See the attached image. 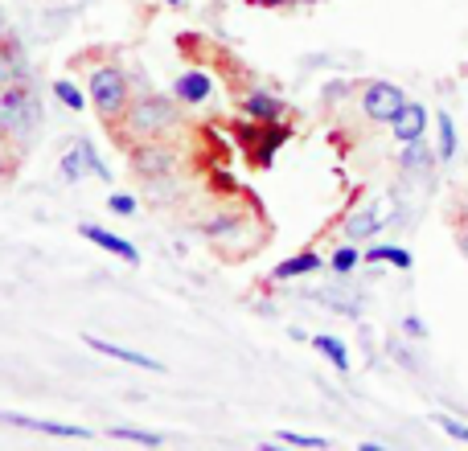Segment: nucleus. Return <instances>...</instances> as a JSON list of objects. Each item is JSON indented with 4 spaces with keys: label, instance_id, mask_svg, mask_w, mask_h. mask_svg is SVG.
Returning <instances> with one entry per match:
<instances>
[{
    "label": "nucleus",
    "instance_id": "nucleus-20",
    "mask_svg": "<svg viewBox=\"0 0 468 451\" xmlns=\"http://www.w3.org/2000/svg\"><path fill=\"white\" fill-rule=\"evenodd\" d=\"M436 128H440V161H452L456 156V123H452V115H444L440 111L436 115Z\"/></svg>",
    "mask_w": 468,
    "mask_h": 451
},
{
    "label": "nucleus",
    "instance_id": "nucleus-22",
    "mask_svg": "<svg viewBox=\"0 0 468 451\" xmlns=\"http://www.w3.org/2000/svg\"><path fill=\"white\" fill-rule=\"evenodd\" d=\"M54 95H58V103H66L70 111H82V107H87V95H82L70 79H58L54 82Z\"/></svg>",
    "mask_w": 468,
    "mask_h": 451
},
{
    "label": "nucleus",
    "instance_id": "nucleus-27",
    "mask_svg": "<svg viewBox=\"0 0 468 451\" xmlns=\"http://www.w3.org/2000/svg\"><path fill=\"white\" fill-rule=\"evenodd\" d=\"M87 164H90V177L112 181V169H107V164L99 161V152H95V144H90V140H87Z\"/></svg>",
    "mask_w": 468,
    "mask_h": 451
},
{
    "label": "nucleus",
    "instance_id": "nucleus-9",
    "mask_svg": "<svg viewBox=\"0 0 468 451\" xmlns=\"http://www.w3.org/2000/svg\"><path fill=\"white\" fill-rule=\"evenodd\" d=\"M13 82H29V58L16 41L0 37V87H13Z\"/></svg>",
    "mask_w": 468,
    "mask_h": 451
},
{
    "label": "nucleus",
    "instance_id": "nucleus-12",
    "mask_svg": "<svg viewBox=\"0 0 468 451\" xmlns=\"http://www.w3.org/2000/svg\"><path fill=\"white\" fill-rule=\"evenodd\" d=\"M242 115L255 120V123H280L283 103L271 95V90H250V95L242 99Z\"/></svg>",
    "mask_w": 468,
    "mask_h": 451
},
{
    "label": "nucleus",
    "instance_id": "nucleus-16",
    "mask_svg": "<svg viewBox=\"0 0 468 451\" xmlns=\"http://www.w3.org/2000/svg\"><path fill=\"white\" fill-rule=\"evenodd\" d=\"M366 263H390V267H399V271H411V250H403V246H366Z\"/></svg>",
    "mask_w": 468,
    "mask_h": 451
},
{
    "label": "nucleus",
    "instance_id": "nucleus-21",
    "mask_svg": "<svg viewBox=\"0 0 468 451\" xmlns=\"http://www.w3.org/2000/svg\"><path fill=\"white\" fill-rule=\"evenodd\" d=\"M357 263H362V250H357L354 242H346V246L333 250V275H349Z\"/></svg>",
    "mask_w": 468,
    "mask_h": 451
},
{
    "label": "nucleus",
    "instance_id": "nucleus-34",
    "mask_svg": "<svg viewBox=\"0 0 468 451\" xmlns=\"http://www.w3.org/2000/svg\"><path fill=\"white\" fill-rule=\"evenodd\" d=\"M300 5H316V0H300Z\"/></svg>",
    "mask_w": 468,
    "mask_h": 451
},
{
    "label": "nucleus",
    "instance_id": "nucleus-8",
    "mask_svg": "<svg viewBox=\"0 0 468 451\" xmlns=\"http://www.w3.org/2000/svg\"><path fill=\"white\" fill-rule=\"evenodd\" d=\"M210 95H214V79L206 70H186V74H177V82H173V99H177V103L197 107Z\"/></svg>",
    "mask_w": 468,
    "mask_h": 451
},
{
    "label": "nucleus",
    "instance_id": "nucleus-18",
    "mask_svg": "<svg viewBox=\"0 0 468 451\" xmlns=\"http://www.w3.org/2000/svg\"><path fill=\"white\" fill-rule=\"evenodd\" d=\"M283 140H288V128H280V123H263V140H259V148H255V161L271 164V156L280 152Z\"/></svg>",
    "mask_w": 468,
    "mask_h": 451
},
{
    "label": "nucleus",
    "instance_id": "nucleus-35",
    "mask_svg": "<svg viewBox=\"0 0 468 451\" xmlns=\"http://www.w3.org/2000/svg\"><path fill=\"white\" fill-rule=\"evenodd\" d=\"M0 169H5V156H0Z\"/></svg>",
    "mask_w": 468,
    "mask_h": 451
},
{
    "label": "nucleus",
    "instance_id": "nucleus-24",
    "mask_svg": "<svg viewBox=\"0 0 468 451\" xmlns=\"http://www.w3.org/2000/svg\"><path fill=\"white\" fill-rule=\"evenodd\" d=\"M280 444H292V447H313V451H321V447H329V439H321V435H300V431H280Z\"/></svg>",
    "mask_w": 468,
    "mask_h": 451
},
{
    "label": "nucleus",
    "instance_id": "nucleus-10",
    "mask_svg": "<svg viewBox=\"0 0 468 451\" xmlns=\"http://www.w3.org/2000/svg\"><path fill=\"white\" fill-rule=\"evenodd\" d=\"M0 423H13V427L41 431V435H58V439H90L87 427H70V423H46V419H25V414H8V411H0Z\"/></svg>",
    "mask_w": 468,
    "mask_h": 451
},
{
    "label": "nucleus",
    "instance_id": "nucleus-31",
    "mask_svg": "<svg viewBox=\"0 0 468 451\" xmlns=\"http://www.w3.org/2000/svg\"><path fill=\"white\" fill-rule=\"evenodd\" d=\"M0 37H8V16H5V8H0Z\"/></svg>",
    "mask_w": 468,
    "mask_h": 451
},
{
    "label": "nucleus",
    "instance_id": "nucleus-36",
    "mask_svg": "<svg viewBox=\"0 0 468 451\" xmlns=\"http://www.w3.org/2000/svg\"><path fill=\"white\" fill-rule=\"evenodd\" d=\"M464 210H468V197H464Z\"/></svg>",
    "mask_w": 468,
    "mask_h": 451
},
{
    "label": "nucleus",
    "instance_id": "nucleus-4",
    "mask_svg": "<svg viewBox=\"0 0 468 451\" xmlns=\"http://www.w3.org/2000/svg\"><path fill=\"white\" fill-rule=\"evenodd\" d=\"M403 103H407V95L395 82H366V90H362V111L370 115L374 123H390Z\"/></svg>",
    "mask_w": 468,
    "mask_h": 451
},
{
    "label": "nucleus",
    "instance_id": "nucleus-28",
    "mask_svg": "<svg viewBox=\"0 0 468 451\" xmlns=\"http://www.w3.org/2000/svg\"><path fill=\"white\" fill-rule=\"evenodd\" d=\"M234 222H239V218H214L210 226H202V234H210V238H218V234H230V230H234Z\"/></svg>",
    "mask_w": 468,
    "mask_h": 451
},
{
    "label": "nucleus",
    "instance_id": "nucleus-5",
    "mask_svg": "<svg viewBox=\"0 0 468 451\" xmlns=\"http://www.w3.org/2000/svg\"><path fill=\"white\" fill-rule=\"evenodd\" d=\"M132 169L140 173V177H148V181H156V177H165V173H173L177 169V156L169 152V148H161V144H136L132 148Z\"/></svg>",
    "mask_w": 468,
    "mask_h": 451
},
{
    "label": "nucleus",
    "instance_id": "nucleus-17",
    "mask_svg": "<svg viewBox=\"0 0 468 451\" xmlns=\"http://www.w3.org/2000/svg\"><path fill=\"white\" fill-rule=\"evenodd\" d=\"M403 148H407V152L399 156L403 173H431L436 156H431V148H423V140H411V144H403Z\"/></svg>",
    "mask_w": 468,
    "mask_h": 451
},
{
    "label": "nucleus",
    "instance_id": "nucleus-3",
    "mask_svg": "<svg viewBox=\"0 0 468 451\" xmlns=\"http://www.w3.org/2000/svg\"><path fill=\"white\" fill-rule=\"evenodd\" d=\"M87 103L95 107L103 120H123L132 103V82L120 66H95L87 82Z\"/></svg>",
    "mask_w": 468,
    "mask_h": 451
},
{
    "label": "nucleus",
    "instance_id": "nucleus-15",
    "mask_svg": "<svg viewBox=\"0 0 468 451\" xmlns=\"http://www.w3.org/2000/svg\"><path fill=\"white\" fill-rule=\"evenodd\" d=\"M313 271H321V255L304 250V255H296V258H283V263L275 267V279H296V275H313Z\"/></svg>",
    "mask_w": 468,
    "mask_h": 451
},
{
    "label": "nucleus",
    "instance_id": "nucleus-6",
    "mask_svg": "<svg viewBox=\"0 0 468 451\" xmlns=\"http://www.w3.org/2000/svg\"><path fill=\"white\" fill-rule=\"evenodd\" d=\"M390 131H395L399 144L423 140V131H428V107H423V103H411V99H407V103L399 107V115L390 120Z\"/></svg>",
    "mask_w": 468,
    "mask_h": 451
},
{
    "label": "nucleus",
    "instance_id": "nucleus-26",
    "mask_svg": "<svg viewBox=\"0 0 468 451\" xmlns=\"http://www.w3.org/2000/svg\"><path fill=\"white\" fill-rule=\"evenodd\" d=\"M112 214H120V218H136V197H128V194H112Z\"/></svg>",
    "mask_w": 468,
    "mask_h": 451
},
{
    "label": "nucleus",
    "instance_id": "nucleus-23",
    "mask_svg": "<svg viewBox=\"0 0 468 451\" xmlns=\"http://www.w3.org/2000/svg\"><path fill=\"white\" fill-rule=\"evenodd\" d=\"M112 439H128V444H144V447L165 444V435H156V431H140V427H112Z\"/></svg>",
    "mask_w": 468,
    "mask_h": 451
},
{
    "label": "nucleus",
    "instance_id": "nucleus-25",
    "mask_svg": "<svg viewBox=\"0 0 468 451\" xmlns=\"http://www.w3.org/2000/svg\"><path fill=\"white\" fill-rule=\"evenodd\" d=\"M436 423H440V431H444V435H452V439H461V444H468V423H456V419H448V414H436Z\"/></svg>",
    "mask_w": 468,
    "mask_h": 451
},
{
    "label": "nucleus",
    "instance_id": "nucleus-14",
    "mask_svg": "<svg viewBox=\"0 0 468 451\" xmlns=\"http://www.w3.org/2000/svg\"><path fill=\"white\" fill-rule=\"evenodd\" d=\"M90 173V164H87V140H74L70 148H66V156H62V177L66 181H82Z\"/></svg>",
    "mask_w": 468,
    "mask_h": 451
},
{
    "label": "nucleus",
    "instance_id": "nucleus-30",
    "mask_svg": "<svg viewBox=\"0 0 468 451\" xmlns=\"http://www.w3.org/2000/svg\"><path fill=\"white\" fill-rule=\"evenodd\" d=\"M247 5H255V8H280V5H288V0H247Z\"/></svg>",
    "mask_w": 468,
    "mask_h": 451
},
{
    "label": "nucleus",
    "instance_id": "nucleus-32",
    "mask_svg": "<svg viewBox=\"0 0 468 451\" xmlns=\"http://www.w3.org/2000/svg\"><path fill=\"white\" fill-rule=\"evenodd\" d=\"M461 250H464V258H468V234H464V238H461Z\"/></svg>",
    "mask_w": 468,
    "mask_h": 451
},
{
    "label": "nucleus",
    "instance_id": "nucleus-2",
    "mask_svg": "<svg viewBox=\"0 0 468 451\" xmlns=\"http://www.w3.org/2000/svg\"><path fill=\"white\" fill-rule=\"evenodd\" d=\"M41 123V103L29 90V82H13V87H0V131L13 140H29L33 128Z\"/></svg>",
    "mask_w": 468,
    "mask_h": 451
},
{
    "label": "nucleus",
    "instance_id": "nucleus-1",
    "mask_svg": "<svg viewBox=\"0 0 468 451\" xmlns=\"http://www.w3.org/2000/svg\"><path fill=\"white\" fill-rule=\"evenodd\" d=\"M123 123H128V131L136 140H161V136H169V131L181 123L177 99H165V95L136 99V103H128V111H123Z\"/></svg>",
    "mask_w": 468,
    "mask_h": 451
},
{
    "label": "nucleus",
    "instance_id": "nucleus-13",
    "mask_svg": "<svg viewBox=\"0 0 468 451\" xmlns=\"http://www.w3.org/2000/svg\"><path fill=\"white\" fill-rule=\"evenodd\" d=\"M378 226H387V222H378V210H374V205L354 210V214H349V222H346V238L349 242H362V238H370V234H378Z\"/></svg>",
    "mask_w": 468,
    "mask_h": 451
},
{
    "label": "nucleus",
    "instance_id": "nucleus-33",
    "mask_svg": "<svg viewBox=\"0 0 468 451\" xmlns=\"http://www.w3.org/2000/svg\"><path fill=\"white\" fill-rule=\"evenodd\" d=\"M165 5H181V0H165Z\"/></svg>",
    "mask_w": 468,
    "mask_h": 451
},
{
    "label": "nucleus",
    "instance_id": "nucleus-29",
    "mask_svg": "<svg viewBox=\"0 0 468 451\" xmlns=\"http://www.w3.org/2000/svg\"><path fill=\"white\" fill-rule=\"evenodd\" d=\"M403 329L411 332V337H423V332H428V329H423V320H420V316H407V320H403Z\"/></svg>",
    "mask_w": 468,
    "mask_h": 451
},
{
    "label": "nucleus",
    "instance_id": "nucleus-11",
    "mask_svg": "<svg viewBox=\"0 0 468 451\" xmlns=\"http://www.w3.org/2000/svg\"><path fill=\"white\" fill-rule=\"evenodd\" d=\"M87 345L95 349V353L115 357V362H123V365H140V370H148V373H161V370H165V365L156 362V357L136 353V349H123V345H112V341H103V337H87Z\"/></svg>",
    "mask_w": 468,
    "mask_h": 451
},
{
    "label": "nucleus",
    "instance_id": "nucleus-7",
    "mask_svg": "<svg viewBox=\"0 0 468 451\" xmlns=\"http://www.w3.org/2000/svg\"><path fill=\"white\" fill-rule=\"evenodd\" d=\"M79 234H82V238H87V242H95L99 250H107V255L123 258V263H140V250L132 246L128 238H120V234L103 230V226H95V222H82V226H79Z\"/></svg>",
    "mask_w": 468,
    "mask_h": 451
},
{
    "label": "nucleus",
    "instance_id": "nucleus-19",
    "mask_svg": "<svg viewBox=\"0 0 468 451\" xmlns=\"http://www.w3.org/2000/svg\"><path fill=\"white\" fill-rule=\"evenodd\" d=\"M313 345L321 349V353L329 357V362L337 365L341 373L349 370V349H346V341H341V337H329V332H324V337H313Z\"/></svg>",
    "mask_w": 468,
    "mask_h": 451
}]
</instances>
